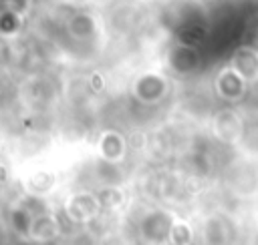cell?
I'll return each mask as SVG.
<instances>
[{
  "label": "cell",
  "mask_w": 258,
  "mask_h": 245,
  "mask_svg": "<svg viewBox=\"0 0 258 245\" xmlns=\"http://www.w3.org/2000/svg\"><path fill=\"white\" fill-rule=\"evenodd\" d=\"M250 88H252V84L236 68H232L228 62L222 66V70L214 78V90H216V94L224 102H228V104L242 102L248 96Z\"/></svg>",
  "instance_id": "6da1fadb"
}]
</instances>
